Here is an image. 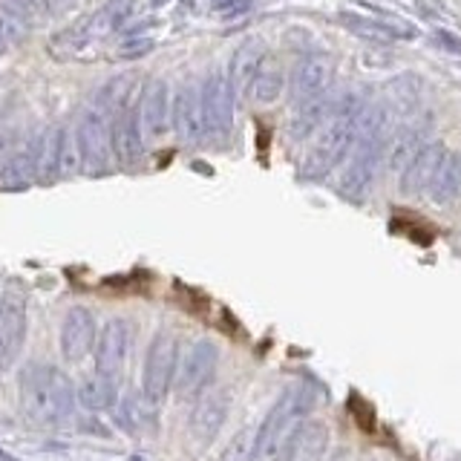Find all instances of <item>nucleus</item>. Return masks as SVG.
Returning a JSON list of instances; mask_svg holds the SVG:
<instances>
[{
    "label": "nucleus",
    "instance_id": "1",
    "mask_svg": "<svg viewBox=\"0 0 461 461\" xmlns=\"http://www.w3.org/2000/svg\"><path fill=\"white\" fill-rule=\"evenodd\" d=\"M21 412L35 427H61L76 407V386L67 375L43 360L26 364L18 375Z\"/></svg>",
    "mask_w": 461,
    "mask_h": 461
},
{
    "label": "nucleus",
    "instance_id": "2",
    "mask_svg": "<svg viewBox=\"0 0 461 461\" xmlns=\"http://www.w3.org/2000/svg\"><path fill=\"white\" fill-rule=\"evenodd\" d=\"M357 110H360L357 101L352 95H343L340 107L331 113V119L314 133L312 148L300 165L303 179H323L343 162V156L349 153L352 141H355Z\"/></svg>",
    "mask_w": 461,
    "mask_h": 461
},
{
    "label": "nucleus",
    "instance_id": "3",
    "mask_svg": "<svg viewBox=\"0 0 461 461\" xmlns=\"http://www.w3.org/2000/svg\"><path fill=\"white\" fill-rule=\"evenodd\" d=\"M317 393L309 384H300L285 389L280 401L268 410L266 421L257 429V461L277 458L283 453V447L297 436V429L306 421V415L314 410Z\"/></svg>",
    "mask_w": 461,
    "mask_h": 461
},
{
    "label": "nucleus",
    "instance_id": "4",
    "mask_svg": "<svg viewBox=\"0 0 461 461\" xmlns=\"http://www.w3.org/2000/svg\"><path fill=\"white\" fill-rule=\"evenodd\" d=\"M384 136H375V139H364V136H355L349 153L343 156L340 170H338V179L335 187L343 199L349 202H360L369 187L378 176V167L384 162Z\"/></svg>",
    "mask_w": 461,
    "mask_h": 461
},
{
    "label": "nucleus",
    "instance_id": "5",
    "mask_svg": "<svg viewBox=\"0 0 461 461\" xmlns=\"http://www.w3.org/2000/svg\"><path fill=\"white\" fill-rule=\"evenodd\" d=\"M179 364V343L170 331H158L150 340L148 355H144L141 366V395L148 403H162L176 378Z\"/></svg>",
    "mask_w": 461,
    "mask_h": 461
},
{
    "label": "nucleus",
    "instance_id": "6",
    "mask_svg": "<svg viewBox=\"0 0 461 461\" xmlns=\"http://www.w3.org/2000/svg\"><path fill=\"white\" fill-rule=\"evenodd\" d=\"M78 153H81V170L98 176L107 173L113 158V139H110V119L101 107H86L76 124Z\"/></svg>",
    "mask_w": 461,
    "mask_h": 461
},
{
    "label": "nucleus",
    "instance_id": "7",
    "mask_svg": "<svg viewBox=\"0 0 461 461\" xmlns=\"http://www.w3.org/2000/svg\"><path fill=\"white\" fill-rule=\"evenodd\" d=\"M202 127L213 141H225L234 130V90L228 84V72H211L199 86Z\"/></svg>",
    "mask_w": 461,
    "mask_h": 461
},
{
    "label": "nucleus",
    "instance_id": "8",
    "mask_svg": "<svg viewBox=\"0 0 461 461\" xmlns=\"http://www.w3.org/2000/svg\"><path fill=\"white\" fill-rule=\"evenodd\" d=\"M216 364H220V349H216V343L208 338L194 340L176 364V378H173L176 393L182 398H199L208 389V384L213 381Z\"/></svg>",
    "mask_w": 461,
    "mask_h": 461
},
{
    "label": "nucleus",
    "instance_id": "9",
    "mask_svg": "<svg viewBox=\"0 0 461 461\" xmlns=\"http://www.w3.org/2000/svg\"><path fill=\"white\" fill-rule=\"evenodd\" d=\"M29 331V312L21 292L0 294V372L14 366Z\"/></svg>",
    "mask_w": 461,
    "mask_h": 461
},
{
    "label": "nucleus",
    "instance_id": "10",
    "mask_svg": "<svg viewBox=\"0 0 461 461\" xmlns=\"http://www.w3.org/2000/svg\"><path fill=\"white\" fill-rule=\"evenodd\" d=\"M130 343H133V329L124 321V317H110V321L101 326L98 340H95V372L107 375V378H119L127 366V355H130Z\"/></svg>",
    "mask_w": 461,
    "mask_h": 461
},
{
    "label": "nucleus",
    "instance_id": "11",
    "mask_svg": "<svg viewBox=\"0 0 461 461\" xmlns=\"http://www.w3.org/2000/svg\"><path fill=\"white\" fill-rule=\"evenodd\" d=\"M95 340H98L95 314L86 306H72L64 314L61 335H58L64 360H67V364H81V360L95 349Z\"/></svg>",
    "mask_w": 461,
    "mask_h": 461
},
{
    "label": "nucleus",
    "instance_id": "12",
    "mask_svg": "<svg viewBox=\"0 0 461 461\" xmlns=\"http://www.w3.org/2000/svg\"><path fill=\"white\" fill-rule=\"evenodd\" d=\"M113 158L122 167H139L144 162V130L139 124L136 104H124L110 122Z\"/></svg>",
    "mask_w": 461,
    "mask_h": 461
},
{
    "label": "nucleus",
    "instance_id": "13",
    "mask_svg": "<svg viewBox=\"0 0 461 461\" xmlns=\"http://www.w3.org/2000/svg\"><path fill=\"white\" fill-rule=\"evenodd\" d=\"M331 81H335V64L329 55H306L297 61L292 72V101L294 107L309 104V101L329 93Z\"/></svg>",
    "mask_w": 461,
    "mask_h": 461
},
{
    "label": "nucleus",
    "instance_id": "14",
    "mask_svg": "<svg viewBox=\"0 0 461 461\" xmlns=\"http://www.w3.org/2000/svg\"><path fill=\"white\" fill-rule=\"evenodd\" d=\"M170 86L162 78H153L141 90L136 110H139V124L144 130V139H162L170 130Z\"/></svg>",
    "mask_w": 461,
    "mask_h": 461
},
{
    "label": "nucleus",
    "instance_id": "15",
    "mask_svg": "<svg viewBox=\"0 0 461 461\" xmlns=\"http://www.w3.org/2000/svg\"><path fill=\"white\" fill-rule=\"evenodd\" d=\"M444 156H447V148L441 141H427L424 148L410 158L407 167L401 170V194L403 196H424L429 191L432 179H436Z\"/></svg>",
    "mask_w": 461,
    "mask_h": 461
},
{
    "label": "nucleus",
    "instance_id": "16",
    "mask_svg": "<svg viewBox=\"0 0 461 461\" xmlns=\"http://www.w3.org/2000/svg\"><path fill=\"white\" fill-rule=\"evenodd\" d=\"M170 130L187 144H196L199 139H205V127H202V104H199L196 86L182 84L179 90L170 95Z\"/></svg>",
    "mask_w": 461,
    "mask_h": 461
},
{
    "label": "nucleus",
    "instance_id": "17",
    "mask_svg": "<svg viewBox=\"0 0 461 461\" xmlns=\"http://www.w3.org/2000/svg\"><path fill=\"white\" fill-rule=\"evenodd\" d=\"M228 410H230V398L225 393H211V395H202L196 401V407L191 412V421H187V432H191V438L205 447L211 444L216 436H220V429L228 418Z\"/></svg>",
    "mask_w": 461,
    "mask_h": 461
},
{
    "label": "nucleus",
    "instance_id": "18",
    "mask_svg": "<svg viewBox=\"0 0 461 461\" xmlns=\"http://www.w3.org/2000/svg\"><path fill=\"white\" fill-rule=\"evenodd\" d=\"M266 61H268V50L259 38L242 41L234 50L228 64V84H230V90H234V98L251 90V81L257 78V72L263 69Z\"/></svg>",
    "mask_w": 461,
    "mask_h": 461
},
{
    "label": "nucleus",
    "instance_id": "19",
    "mask_svg": "<svg viewBox=\"0 0 461 461\" xmlns=\"http://www.w3.org/2000/svg\"><path fill=\"white\" fill-rule=\"evenodd\" d=\"M338 23L352 32L360 41H369V43H393L401 38H415V29L412 26H395V23H384V21H375L369 14H357V12H338Z\"/></svg>",
    "mask_w": 461,
    "mask_h": 461
},
{
    "label": "nucleus",
    "instance_id": "20",
    "mask_svg": "<svg viewBox=\"0 0 461 461\" xmlns=\"http://www.w3.org/2000/svg\"><path fill=\"white\" fill-rule=\"evenodd\" d=\"M340 101L343 98H335V95H321V98H314L309 101V104H303V107H294V115H292V122H288V136L292 139H306V136H314L317 130H321L329 119H331V113H335L340 107Z\"/></svg>",
    "mask_w": 461,
    "mask_h": 461
},
{
    "label": "nucleus",
    "instance_id": "21",
    "mask_svg": "<svg viewBox=\"0 0 461 461\" xmlns=\"http://www.w3.org/2000/svg\"><path fill=\"white\" fill-rule=\"evenodd\" d=\"M427 124L418 122V124H410V127H401L398 133L389 139V144L384 148V158H386V167L389 170H403L407 167L410 158L424 148L427 144Z\"/></svg>",
    "mask_w": 461,
    "mask_h": 461
},
{
    "label": "nucleus",
    "instance_id": "22",
    "mask_svg": "<svg viewBox=\"0 0 461 461\" xmlns=\"http://www.w3.org/2000/svg\"><path fill=\"white\" fill-rule=\"evenodd\" d=\"M458 194H461V153H447L427 196L432 205L444 208V205H450V202H456Z\"/></svg>",
    "mask_w": 461,
    "mask_h": 461
},
{
    "label": "nucleus",
    "instance_id": "23",
    "mask_svg": "<svg viewBox=\"0 0 461 461\" xmlns=\"http://www.w3.org/2000/svg\"><path fill=\"white\" fill-rule=\"evenodd\" d=\"M76 398L84 410L104 412L115 403V381L101 372L86 375V378H81V384L76 386Z\"/></svg>",
    "mask_w": 461,
    "mask_h": 461
},
{
    "label": "nucleus",
    "instance_id": "24",
    "mask_svg": "<svg viewBox=\"0 0 461 461\" xmlns=\"http://www.w3.org/2000/svg\"><path fill=\"white\" fill-rule=\"evenodd\" d=\"M35 179H38V162L32 148L9 156L4 167H0V191H23Z\"/></svg>",
    "mask_w": 461,
    "mask_h": 461
},
{
    "label": "nucleus",
    "instance_id": "25",
    "mask_svg": "<svg viewBox=\"0 0 461 461\" xmlns=\"http://www.w3.org/2000/svg\"><path fill=\"white\" fill-rule=\"evenodd\" d=\"M81 170L76 127H55V179H69Z\"/></svg>",
    "mask_w": 461,
    "mask_h": 461
},
{
    "label": "nucleus",
    "instance_id": "26",
    "mask_svg": "<svg viewBox=\"0 0 461 461\" xmlns=\"http://www.w3.org/2000/svg\"><path fill=\"white\" fill-rule=\"evenodd\" d=\"M285 90V76L280 67L274 64H263V69L257 72V78L251 81V98L257 101V104H274Z\"/></svg>",
    "mask_w": 461,
    "mask_h": 461
},
{
    "label": "nucleus",
    "instance_id": "27",
    "mask_svg": "<svg viewBox=\"0 0 461 461\" xmlns=\"http://www.w3.org/2000/svg\"><path fill=\"white\" fill-rule=\"evenodd\" d=\"M257 429L245 427L225 444L220 461H257Z\"/></svg>",
    "mask_w": 461,
    "mask_h": 461
},
{
    "label": "nucleus",
    "instance_id": "28",
    "mask_svg": "<svg viewBox=\"0 0 461 461\" xmlns=\"http://www.w3.org/2000/svg\"><path fill=\"white\" fill-rule=\"evenodd\" d=\"M153 50V38L150 35H144V32H130L122 43H119V55L122 58H141V55H148Z\"/></svg>",
    "mask_w": 461,
    "mask_h": 461
},
{
    "label": "nucleus",
    "instance_id": "29",
    "mask_svg": "<svg viewBox=\"0 0 461 461\" xmlns=\"http://www.w3.org/2000/svg\"><path fill=\"white\" fill-rule=\"evenodd\" d=\"M0 6L23 14L26 21L29 18H41V14H43V0H0Z\"/></svg>",
    "mask_w": 461,
    "mask_h": 461
},
{
    "label": "nucleus",
    "instance_id": "30",
    "mask_svg": "<svg viewBox=\"0 0 461 461\" xmlns=\"http://www.w3.org/2000/svg\"><path fill=\"white\" fill-rule=\"evenodd\" d=\"M432 43H436L438 50L450 52V55H461V35L450 32V29H438V32H432Z\"/></svg>",
    "mask_w": 461,
    "mask_h": 461
},
{
    "label": "nucleus",
    "instance_id": "31",
    "mask_svg": "<svg viewBox=\"0 0 461 461\" xmlns=\"http://www.w3.org/2000/svg\"><path fill=\"white\" fill-rule=\"evenodd\" d=\"M81 6V0H43V14L50 18H61V14H69Z\"/></svg>",
    "mask_w": 461,
    "mask_h": 461
},
{
    "label": "nucleus",
    "instance_id": "32",
    "mask_svg": "<svg viewBox=\"0 0 461 461\" xmlns=\"http://www.w3.org/2000/svg\"><path fill=\"white\" fill-rule=\"evenodd\" d=\"M415 9L421 12L424 18H432V21L447 18V4H444V0H415Z\"/></svg>",
    "mask_w": 461,
    "mask_h": 461
},
{
    "label": "nucleus",
    "instance_id": "33",
    "mask_svg": "<svg viewBox=\"0 0 461 461\" xmlns=\"http://www.w3.org/2000/svg\"><path fill=\"white\" fill-rule=\"evenodd\" d=\"M148 4H150L153 9H158V6H165V4H170V0H148Z\"/></svg>",
    "mask_w": 461,
    "mask_h": 461
},
{
    "label": "nucleus",
    "instance_id": "34",
    "mask_svg": "<svg viewBox=\"0 0 461 461\" xmlns=\"http://www.w3.org/2000/svg\"><path fill=\"white\" fill-rule=\"evenodd\" d=\"M127 461H150V458H148V456H139V453H136V456H130Z\"/></svg>",
    "mask_w": 461,
    "mask_h": 461
},
{
    "label": "nucleus",
    "instance_id": "35",
    "mask_svg": "<svg viewBox=\"0 0 461 461\" xmlns=\"http://www.w3.org/2000/svg\"><path fill=\"white\" fill-rule=\"evenodd\" d=\"M6 50V38L4 35H0V52H4Z\"/></svg>",
    "mask_w": 461,
    "mask_h": 461
}]
</instances>
